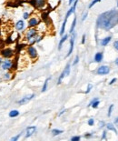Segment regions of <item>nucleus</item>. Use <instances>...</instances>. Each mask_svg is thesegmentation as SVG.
I'll list each match as a JSON object with an SVG mask.
<instances>
[{"label": "nucleus", "mask_w": 118, "mask_h": 141, "mask_svg": "<svg viewBox=\"0 0 118 141\" xmlns=\"http://www.w3.org/2000/svg\"><path fill=\"white\" fill-rule=\"evenodd\" d=\"M101 1H102V0H93V1H92V3L89 5V7H89V8H92L95 4H97L98 2H101Z\"/></svg>", "instance_id": "nucleus-24"}, {"label": "nucleus", "mask_w": 118, "mask_h": 141, "mask_svg": "<svg viewBox=\"0 0 118 141\" xmlns=\"http://www.w3.org/2000/svg\"><path fill=\"white\" fill-rule=\"evenodd\" d=\"M80 137L79 136H75V137H73L72 138H71V141H79L80 140Z\"/></svg>", "instance_id": "nucleus-31"}, {"label": "nucleus", "mask_w": 118, "mask_h": 141, "mask_svg": "<svg viewBox=\"0 0 118 141\" xmlns=\"http://www.w3.org/2000/svg\"><path fill=\"white\" fill-rule=\"evenodd\" d=\"M117 7H118V3H117Z\"/></svg>", "instance_id": "nucleus-48"}, {"label": "nucleus", "mask_w": 118, "mask_h": 141, "mask_svg": "<svg viewBox=\"0 0 118 141\" xmlns=\"http://www.w3.org/2000/svg\"><path fill=\"white\" fill-rule=\"evenodd\" d=\"M114 108V105H110V107H109V109H108V116H111V114H112V110Z\"/></svg>", "instance_id": "nucleus-30"}, {"label": "nucleus", "mask_w": 118, "mask_h": 141, "mask_svg": "<svg viewBox=\"0 0 118 141\" xmlns=\"http://www.w3.org/2000/svg\"><path fill=\"white\" fill-rule=\"evenodd\" d=\"M3 79L4 80H9V79H11V73H6V74H4V76H3Z\"/></svg>", "instance_id": "nucleus-23"}, {"label": "nucleus", "mask_w": 118, "mask_h": 141, "mask_svg": "<svg viewBox=\"0 0 118 141\" xmlns=\"http://www.w3.org/2000/svg\"><path fill=\"white\" fill-rule=\"evenodd\" d=\"M50 79H51V77H49V78H47V79H46V80L45 81L43 87H42V92H45V91H46V89H47V85H48V82H49Z\"/></svg>", "instance_id": "nucleus-20"}, {"label": "nucleus", "mask_w": 118, "mask_h": 141, "mask_svg": "<svg viewBox=\"0 0 118 141\" xmlns=\"http://www.w3.org/2000/svg\"><path fill=\"white\" fill-rule=\"evenodd\" d=\"M111 39H112L111 37H105L104 39H102V41H101V46H107L109 44V42L111 41Z\"/></svg>", "instance_id": "nucleus-14"}, {"label": "nucleus", "mask_w": 118, "mask_h": 141, "mask_svg": "<svg viewBox=\"0 0 118 141\" xmlns=\"http://www.w3.org/2000/svg\"><path fill=\"white\" fill-rule=\"evenodd\" d=\"M64 77H65V73H64V71H63L62 74L60 75V77H59V78H58V82H57V84H58V85H60V84H61L62 80L64 79Z\"/></svg>", "instance_id": "nucleus-25"}, {"label": "nucleus", "mask_w": 118, "mask_h": 141, "mask_svg": "<svg viewBox=\"0 0 118 141\" xmlns=\"http://www.w3.org/2000/svg\"><path fill=\"white\" fill-rule=\"evenodd\" d=\"M87 12H85V15H84V16H83V17H82V20H83V21H84V20H85V18H86V17H87Z\"/></svg>", "instance_id": "nucleus-38"}, {"label": "nucleus", "mask_w": 118, "mask_h": 141, "mask_svg": "<svg viewBox=\"0 0 118 141\" xmlns=\"http://www.w3.org/2000/svg\"><path fill=\"white\" fill-rule=\"evenodd\" d=\"M35 96H36V95H35V94L26 95V96H25L24 97H22L20 100H18V101H17V104H19V105H25V104H26V103L29 102L31 99H33Z\"/></svg>", "instance_id": "nucleus-5"}, {"label": "nucleus", "mask_w": 118, "mask_h": 141, "mask_svg": "<svg viewBox=\"0 0 118 141\" xmlns=\"http://www.w3.org/2000/svg\"><path fill=\"white\" fill-rule=\"evenodd\" d=\"M106 128H107V129H108V130H112V131H114L115 134H117V130L115 129V128L114 127V125H113V124H111V123H108V124L106 125Z\"/></svg>", "instance_id": "nucleus-19"}, {"label": "nucleus", "mask_w": 118, "mask_h": 141, "mask_svg": "<svg viewBox=\"0 0 118 141\" xmlns=\"http://www.w3.org/2000/svg\"><path fill=\"white\" fill-rule=\"evenodd\" d=\"M19 114H20V113H19L18 110H16V109H13V110H11V111L9 112L8 116H9L10 117L14 118V117H16V116H18Z\"/></svg>", "instance_id": "nucleus-15"}, {"label": "nucleus", "mask_w": 118, "mask_h": 141, "mask_svg": "<svg viewBox=\"0 0 118 141\" xmlns=\"http://www.w3.org/2000/svg\"><path fill=\"white\" fill-rule=\"evenodd\" d=\"M99 126H100V128H103V126H104V122H100Z\"/></svg>", "instance_id": "nucleus-42"}, {"label": "nucleus", "mask_w": 118, "mask_h": 141, "mask_svg": "<svg viewBox=\"0 0 118 141\" xmlns=\"http://www.w3.org/2000/svg\"><path fill=\"white\" fill-rule=\"evenodd\" d=\"M28 17H29V13L28 12H25L23 14V18L24 19H28Z\"/></svg>", "instance_id": "nucleus-32"}, {"label": "nucleus", "mask_w": 118, "mask_h": 141, "mask_svg": "<svg viewBox=\"0 0 118 141\" xmlns=\"http://www.w3.org/2000/svg\"><path fill=\"white\" fill-rule=\"evenodd\" d=\"M114 82H116V78H113L112 80L110 81V83H109V85H113V84L114 83Z\"/></svg>", "instance_id": "nucleus-37"}, {"label": "nucleus", "mask_w": 118, "mask_h": 141, "mask_svg": "<svg viewBox=\"0 0 118 141\" xmlns=\"http://www.w3.org/2000/svg\"><path fill=\"white\" fill-rule=\"evenodd\" d=\"M75 34L73 32V33H72V37H71V38H70V48H69L68 54H67V56H66V57H69V56L72 54L73 50H74V46H75Z\"/></svg>", "instance_id": "nucleus-8"}, {"label": "nucleus", "mask_w": 118, "mask_h": 141, "mask_svg": "<svg viewBox=\"0 0 118 141\" xmlns=\"http://www.w3.org/2000/svg\"><path fill=\"white\" fill-rule=\"evenodd\" d=\"M75 25H76V17H75L74 18V20H73V23H72V26H71V27H70V31L69 32L72 33L74 32V30H75Z\"/></svg>", "instance_id": "nucleus-21"}, {"label": "nucleus", "mask_w": 118, "mask_h": 141, "mask_svg": "<svg viewBox=\"0 0 118 141\" xmlns=\"http://www.w3.org/2000/svg\"><path fill=\"white\" fill-rule=\"evenodd\" d=\"M13 42H14V40H13L12 37H8L7 39L6 40V44H8V45H9V44H11V43H13Z\"/></svg>", "instance_id": "nucleus-29"}, {"label": "nucleus", "mask_w": 118, "mask_h": 141, "mask_svg": "<svg viewBox=\"0 0 118 141\" xmlns=\"http://www.w3.org/2000/svg\"><path fill=\"white\" fill-rule=\"evenodd\" d=\"M103 58H104L103 53H102V52H98V53H96L95 56H94V61L97 62V63H99V62H101V61L103 60Z\"/></svg>", "instance_id": "nucleus-13"}, {"label": "nucleus", "mask_w": 118, "mask_h": 141, "mask_svg": "<svg viewBox=\"0 0 118 141\" xmlns=\"http://www.w3.org/2000/svg\"><path fill=\"white\" fill-rule=\"evenodd\" d=\"M87 123H88V125H89V126H94V120L93 118H90V119L88 120Z\"/></svg>", "instance_id": "nucleus-33"}, {"label": "nucleus", "mask_w": 118, "mask_h": 141, "mask_svg": "<svg viewBox=\"0 0 118 141\" xmlns=\"http://www.w3.org/2000/svg\"><path fill=\"white\" fill-rule=\"evenodd\" d=\"M30 3H31L32 5H34L35 7L40 8V7H43L45 6V0H31Z\"/></svg>", "instance_id": "nucleus-9"}, {"label": "nucleus", "mask_w": 118, "mask_h": 141, "mask_svg": "<svg viewBox=\"0 0 118 141\" xmlns=\"http://www.w3.org/2000/svg\"><path fill=\"white\" fill-rule=\"evenodd\" d=\"M36 130H37V127H35V126L28 127V128H26V130H25V138H28L31 136H33V134H35Z\"/></svg>", "instance_id": "nucleus-7"}, {"label": "nucleus", "mask_w": 118, "mask_h": 141, "mask_svg": "<svg viewBox=\"0 0 118 141\" xmlns=\"http://www.w3.org/2000/svg\"><path fill=\"white\" fill-rule=\"evenodd\" d=\"M13 64H14V61H13L12 59H10V58H6V59H3L0 67H1L2 70H5V71L9 70V69L12 68Z\"/></svg>", "instance_id": "nucleus-1"}, {"label": "nucleus", "mask_w": 118, "mask_h": 141, "mask_svg": "<svg viewBox=\"0 0 118 141\" xmlns=\"http://www.w3.org/2000/svg\"><path fill=\"white\" fill-rule=\"evenodd\" d=\"M109 72H110V68H109V66H101L98 67V69L96 71V73H97L98 75H101V76H103V75H107Z\"/></svg>", "instance_id": "nucleus-6"}, {"label": "nucleus", "mask_w": 118, "mask_h": 141, "mask_svg": "<svg viewBox=\"0 0 118 141\" xmlns=\"http://www.w3.org/2000/svg\"><path fill=\"white\" fill-rule=\"evenodd\" d=\"M67 37H68V35H65L64 37H63L62 38H61V40H60V42H59V45H58V49L60 50L61 48H62V46L63 44L65 42V40L67 39Z\"/></svg>", "instance_id": "nucleus-16"}, {"label": "nucleus", "mask_w": 118, "mask_h": 141, "mask_svg": "<svg viewBox=\"0 0 118 141\" xmlns=\"http://www.w3.org/2000/svg\"><path fill=\"white\" fill-rule=\"evenodd\" d=\"M67 19H68V18H65V20H64V22H63L62 27H61V31H60V35H61V36H63V35L65 34V26H66Z\"/></svg>", "instance_id": "nucleus-17"}, {"label": "nucleus", "mask_w": 118, "mask_h": 141, "mask_svg": "<svg viewBox=\"0 0 118 141\" xmlns=\"http://www.w3.org/2000/svg\"><path fill=\"white\" fill-rule=\"evenodd\" d=\"M26 52H27L28 56H29L32 59H36V58H37V51L36 47L33 46L32 45H30L26 48Z\"/></svg>", "instance_id": "nucleus-3"}, {"label": "nucleus", "mask_w": 118, "mask_h": 141, "mask_svg": "<svg viewBox=\"0 0 118 141\" xmlns=\"http://www.w3.org/2000/svg\"><path fill=\"white\" fill-rule=\"evenodd\" d=\"M16 29L17 31H22L25 29V22L24 20H18L16 23Z\"/></svg>", "instance_id": "nucleus-12"}, {"label": "nucleus", "mask_w": 118, "mask_h": 141, "mask_svg": "<svg viewBox=\"0 0 118 141\" xmlns=\"http://www.w3.org/2000/svg\"><path fill=\"white\" fill-rule=\"evenodd\" d=\"M85 137H92V135L90 134V133H87V134L85 135Z\"/></svg>", "instance_id": "nucleus-40"}, {"label": "nucleus", "mask_w": 118, "mask_h": 141, "mask_svg": "<svg viewBox=\"0 0 118 141\" xmlns=\"http://www.w3.org/2000/svg\"><path fill=\"white\" fill-rule=\"evenodd\" d=\"M0 80H1V77H0Z\"/></svg>", "instance_id": "nucleus-47"}, {"label": "nucleus", "mask_w": 118, "mask_h": 141, "mask_svg": "<svg viewBox=\"0 0 118 141\" xmlns=\"http://www.w3.org/2000/svg\"><path fill=\"white\" fill-rule=\"evenodd\" d=\"M70 67H71V65L67 64L65 66V68L64 69V73H65V77H68L69 74H70Z\"/></svg>", "instance_id": "nucleus-18"}, {"label": "nucleus", "mask_w": 118, "mask_h": 141, "mask_svg": "<svg viewBox=\"0 0 118 141\" xmlns=\"http://www.w3.org/2000/svg\"><path fill=\"white\" fill-rule=\"evenodd\" d=\"M78 61H79V57L78 56H76L75 58V61H74V63H73V65L75 66V65H76L77 63H78Z\"/></svg>", "instance_id": "nucleus-34"}, {"label": "nucleus", "mask_w": 118, "mask_h": 141, "mask_svg": "<svg viewBox=\"0 0 118 141\" xmlns=\"http://www.w3.org/2000/svg\"><path fill=\"white\" fill-rule=\"evenodd\" d=\"M77 2H78V0H75V2H74V5L71 7V8L68 10V12L66 13V15H65V18H68L69 17L72 15V14L75 13V8H76V5H77Z\"/></svg>", "instance_id": "nucleus-11"}, {"label": "nucleus", "mask_w": 118, "mask_h": 141, "mask_svg": "<svg viewBox=\"0 0 118 141\" xmlns=\"http://www.w3.org/2000/svg\"><path fill=\"white\" fill-rule=\"evenodd\" d=\"M39 25V20L37 17H31L28 21V26L29 27H36Z\"/></svg>", "instance_id": "nucleus-10"}, {"label": "nucleus", "mask_w": 118, "mask_h": 141, "mask_svg": "<svg viewBox=\"0 0 118 141\" xmlns=\"http://www.w3.org/2000/svg\"><path fill=\"white\" fill-rule=\"evenodd\" d=\"M115 65H116V66H118V58L115 59Z\"/></svg>", "instance_id": "nucleus-45"}, {"label": "nucleus", "mask_w": 118, "mask_h": 141, "mask_svg": "<svg viewBox=\"0 0 118 141\" xmlns=\"http://www.w3.org/2000/svg\"><path fill=\"white\" fill-rule=\"evenodd\" d=\"M85 35H83V37H82V44H85Z\"/></svg>", "instance_id": "nucleus-36"}, {"label": "nucleus", "mask_w": 118, "mask_h": 141, "mask_svg": "<svg viewBox=\"0 0 118 141\" xmlns=\"http://www.w3.org/2000/svg\"><path fill=\"white\" fill-rule=\"evenodd\" d=\"M115 125L118 127V118H116V120H115Z\"/></svg>", "instance_id": "nucleus-46"}, {"label": "nucleus", "mask_w": 118, "mask_h": 141, "mask_svg": "<svg viewBox=\"0 0 118 141\" xmlns=\"http://www.w3.org/2000/svg\"><path fill=\"white\" fill-rule=\"evenodd\" d=\"M22 134H23V132H21L20 134L16 135V137H12V138H11V140H12V141H16V140H18L19 138H20V137L22 136Z\"/></svg>", "instance_id": "nucleus-27"}, {"label": "nucleus", "mask_w": 118, "mask_h": 141, "mask_svg": "<svg viewBox=\"0 0 118 141\" xmlns=\"http://www.w3.org/2000/svg\"><path fill=\"white\" fill-rule=\"evenodd\" d=\"M74 1H75V0H69V5H72V3H73V2H74Z\"/></svg>", "instance_id": "nucleus-43"}, {"label": "nucleus", "mask_w": 118, "mask_h": 141, "mask_svg": "<svg viewBox=\"0 0 118 141\" xmlns=\"http://www.w3.org/2000/svg\"><path fill=\"white\" fill-rule=\"evenodd\" d=\"M63 133V130H60V129H53L52 130V134L54 135V136H58V135L62 134Z\"/></svg>", "instance_id": "nucleus-22"}, {"label": "nucleus", "mask_w": 118, "mask_h": 141, "mask_svg": "<svg viewBox=\"0 0 118 141\" xmlns=\"http://www.w3.org/2000/svg\"><path fill=\"white\" fill-rule=\"evenodd\" d=\"M37 35V29H36L35 27H30V28L25 33V37L26 40H28V39H30L31 37H36Z\"/></svg>", "instance_id": "nucleus-4"}, {"label": "nucleus", "mask_w": 118, "mask_h": 141, "mask_svg": "<svg viewBox=\"0 0 118 141\" xmlns=\"http://www.w3.org/2000/svg\"><path fill=\"white\" fill-rule=\"evenodd\" d=\"M65 112V109H62V110L60 111V113L58 114V116H61V115H62V114H64Z\"/></svg>", "instance_id": "nucleus-39"}, {"label": "nucleus", "mask_w": 118, "mask_h": 141, "mask_svg": "<svg viewBox=\"0 0 118 141\" xmlns=\"http://www.w3.org/2000/svg\"><path fill=\"white\" fill-rule=\"evenodd\" d=\"M25 46V44H17V45H16V51L20 52V50H21Z\"/></svg>", "instance_id": "nucleus-26"}, {"label": "nucleus", "mask_w": 118, "mask_h": 141, "mask_svg": "<svg viewBox=\"0 0 118 141\" xmlns=\"http://www.w3.org/2000/svg\"><path fill=\"white\" fill-rule=\"evenodd\" d=\"M59 1H60V0H59Z\"/></svg>", "instance_id": "nucleus-49"}, {"label": "nucleus", "mask_w": 118, "mask_h": 141, "mask_svg": "<svg viewBox=\"0 0 118 141\" xmlns=\"http://www.w3.org/2000/svg\"><path fill=\"white\" fill-rule=\"evenodd\" d=\"M114 48H115L116 50H118V40L114 43Z\"/></svg>", "instance_id": "nucleus-35"}, {"label": "nucleus", "mask_w": 118, "mask_h": 141, "mask_svg": "<svg viewBox=\"0 0 118 141\" xmlns=\"http://www.w3.org/2000/svg\"><path fill=\"white\" fill-rule=\"evenodd\" d=\"M106 136V131H104V132H103V137H102V138H105Z\"/></svg>", "instance_id": "nucleus-41"}, {"label": "nucleus", "mask_w": 118, "mask_h": 141, "mask_svg": "<svg viewBox=\"0 0 118 141\" xmlns=\"http://www.w3.org/2000/svg\"><path fill=\"white\" fill-rule=\"evenodd\" d=\"M0 54H1V57L4 58H11L14 57V55H15V51L11 49V48H9V47H7V48H4V49H2L1 51H0Z\"/></svg>", "instance_id": "nucleus-2"}, {"label": "nucleus", "mask_w": 118, "mask_h": 141, "mask_svg": "<svg viewBox=\"0 0 118 141\" xmlns=\"http://www.w3.org/2000/svg\"><path fill=\"white\" fill-rule=\"evenodd\" d=\"M92 88H93V85H92V84H88V85H87V89H86V91H85V93H86V94L90 93V91H91Z\"/></svg>", "instance_id": "nucleus-28"}, {"label": "nucleus", "mask_w": 118, "mask_h": 141, "mask_svg": "<svg viewBox=\"0 0 118 141\" xmlns=\"http://www.w3.org/2000/svg\"><path fill=\"white\" fill-rule=\"evenodd\" d=\"M2 61H3V58H2V57H0V66L2 64Z\"/></svg>", "instance_id": "nucleus-44"}]
</instances>
